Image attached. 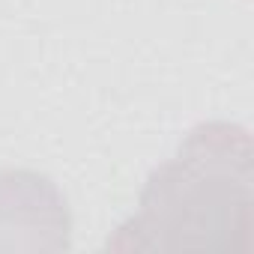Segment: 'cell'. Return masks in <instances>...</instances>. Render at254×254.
Instances as JSON below:
<instances>
[{"label":"cell","instance_id":"cell-2","mask_svg":"<svg viewBox=\"0 0 254 254\" xmlns=\"http://www.w3.org/2000/svg\"><path fill=\"white\" fill-rule=\"evenodd\" d=\"M72 212L45 174L0 171V251H69Z\"/></svg>","mask_w":254,"mask_h":254},{"label":"cell","instance_id":"cell-1","mask_svg":"<svg viewBox=\"0 0 254 254\" xmlns=\"http://www.w3.org/2000/svg\"><path fill=\"white\" fill-rule=\"evenodd\" d=\"M254 150L245 126L200 123L174 159L159 165L108 251H230L251 248Z\"/></svg>","mask_w":254,"mask_h":254}]
</instances>
